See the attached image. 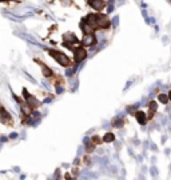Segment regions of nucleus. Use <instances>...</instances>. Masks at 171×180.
Masks as SVG:
<instances>
[{
  "label": "nucleus",
  "mask_w": 171,
  "mask_h": 180,
  "mask_svg": "<svg viewBox=\"0 0 171 180\" xmlns=\"http://www.w3.org/2000/svg\"><path fill=\"white\" fill-rule=\"evenodd\" d=\"M49 53L52 55V57H55L58 62L62 64V66H70V60L67 57L66 55H63L62 52H58V51H49Z\"/></svg>",
  "instance_id": "obj_1"
},
{
  "label": "nucleus",
  "mask_w": 171,
  "mask_h": 180,
  "mask_svg": "<svg viewBox=\"0 0 171 180\" xmlns=\"http://www.w3.org/2000/svg\"><path fill=\"white\" fill-rule=\"evenodd\" d=\"M23 94H24L25 100H27V103H28V105H30V107H36V105L39 104V101L36 100L34 96H31L30 94H27V91H25V90L23 91Z\"/></svg>",
  "instance_id": "obj_2"
},
{
  "label": "nucleus",
  "mask_w": 171,
  "mask_h": 180,
  "mask_svg": "<svg viewBox=\"0 0 171 180\" xmlns=\"http://www.w3.org/2000/svg\"><path fill=\"white\" fill-rule=\"evenodd\" d=\"M0 121H1V123H10L11 121L10 114L1 107H0Z\"/></svg>",
  "instance_id": "obj_3"
},
{
  "label": "nucleus",
  "mask_w": 171,
  "mask_h": 180,
  "mask_svg": "<svg viewBox=\"0 0 171 180\" xmlns=\"http://www.w3.org/2000/svg\"><path fill=\"white\" fill-rule=\"evenodd\" d=\"M86 49H83V48H78V49H75V60L76 62H82V60L86 57Z\"/></svg>",
  "instance_id": "obj_4"
},
{
  "label": "nucleus",
  "mask_w": 171,
  "mask_h": 180,
  "mask_svg": "<svg viewBox=\"0 0 171 180\" xmlns=\"http://www.w3.org/2000/svg\"><path fill=\"white\" fill-rule=\"evenodd\" d=\"M136 119H138V121H139L140 124H144V123H146V116H144L143 112H138V114H136Z\"/></svg>",
  "instance_id": "obj_5"
},
{
  "label": "nucleus",
  "mask_w": 171,
  "mask_h": 180,
  "mask_svg": "<svg viewBox=\"0 0 171 180\" xmlns=\"http://www.w3.org/2000/svg\"><path fill=\"white\" fill-rule=\"evenodd\" d=\"M115 139V136L112 135V133H107V135L104 136V142H108V143H111L112 140Z\"/></svg>",
  "instance_id": "obj_6"
},
{
  "label": "nucleus",
  "mask_w": 171,
  "mask_h": 180,
  "mask_svg": "<svg viewBox=\"0 0 171 180\" xmlns=\"http://www.w3.org/2000/svg\"><path fill=\"white\" fill-rule=\"evenodd\" d=\"M43 72H44L45 76H51L52 75V72H51V69H48L47 67H44V64H43Z\"/></svg>",
  "instance_id": "obj_7"
},
{
  "label": "nucleus",
  "mask_w": 171,
  "mask_h": 180,
  "mask_svg": "<svg viewBox=\"0 0 171 180\" xmlns=\"http://www.w3.org/2000/svg\"><path fill=\"white\" fill-rule=\"evenodd\" d=\"M159 101H162V103H167V96L166 95H159Z\"/></svg>",
  "instance_id": "obj_8"
},
{
  "label": "nucleus",
  "mask_w": 171,
  "mask_h": 180,
  "mask_svg": "<svg viewBox=\"0 0 171 180\" xmlns=\"http://www.w3.org/2000/svg\"><path fill=\"white\" fill-rule=\"evenodd\" d=\"M0 142H1V143L7 142V138H5V136H1V138H0Z\"/></svg>",
  "instance_id": "obj_9"
},
{
  "label": "nucleus",
  "mask_w": 171,
  "mask_h": 180,
  "mask_svg": "<svg viewBox=\"0 0 171 180\" xmlns=\"http://www.w3.org/2000/svg\"><path fill=\"white\" fill-rule=\"evenodd\" d=\"M16 136H18V135H16V133H11V135H10V138L15 139V138H16Z\"/></svg>",
  "instance_id": "obj_10"
},
{
  "label": "nucleus",
  "mask_w": 171,
  "mask_h": 180,
  "mask_svg": "<svg viewBox=\"0 0 171 180\" xmlns=\"http://www.w3.org/2000/svg\"><path fill=\"white\" fill-rule=\"evenodd\" d=\"M0 1H10V0H0Z\"/></svg>",
  "instance_id": "obj_11"
},
{
  "label": "nucleus",
  "mask_w": 171,
  "mask_h": 180,
  "mask_svg": "<svg viewBox=\"0 0 171 180\" xmlns=\"http://www.w3.org/2000/svg\"><path fill=\"white\" fill-rule=\"evenodd\" d=\"M168 97H170V99H171V92H170V95H168Z\"/></svg>",
  "instance_id": "obj_12"
}]
</instances>
